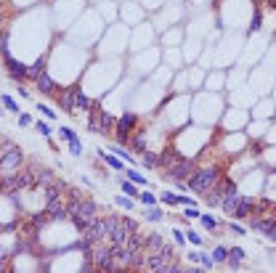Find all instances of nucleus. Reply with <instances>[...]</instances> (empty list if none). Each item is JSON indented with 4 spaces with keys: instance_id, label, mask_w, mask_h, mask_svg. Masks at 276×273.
Returning <instances> with one entry per match:
<instances>
[{
    "instance_id": "43",
    "label": "nucleus",
    "mask_w": 276,
    "mask_h": 273,
    "mask_svg": "<svg viewBox=\"0 0 276 273\" xmlns=\"http://www.w3.org/2000/svg\"><path fill=\"white\" fill-rule=\"evenodd\" d=\"M178 204H181V207H197V201H194L191 196H186V194H181V196H178Z\"/></svg>"
},
{
    "instance_id": "26",
    "label": "nucleus",
    "mask_w": 276,
    "mask_h": 273,
    "mask_svg": "<svg viewBox=\"0 0 276 273\" xmlns=\"http://www.w3.org/2000/svg\"><path fill=\"white\" fill-rule=\"evenodd\" d=\"M120 188H122V194H128V196H133V199L141 194V191H138V183H133L130 178H122V181H120Z\"/></svg>"
},
{
    "instance_id": "40",
    "label": "nucleus",
    "mask_w": 276,
    "mask_h": 273,
    "mask_svg": "<svg viewBox=\"0 0 276 273\" xmlns=\"http://www.w3.org/2000/svg\"><path fill=\"white\" fill-rule=\"evenodd\" d=\"M186 239H189L194 247H202V236H199L197 231H191V228H189V231H186Z\"/></svg>"
},
{
    "instance_id": "11",
    "label": "nucleus",
    "mask_w": 276,
    "mask_h": 273,
    "mask_svg": "<svg viewBox=\"0 0 276 273\" xmlns=\"http://www.w3.org/2000/svg\"><path fill=\"white\" fill-rule=\"evenodd\" d=\"M239 201H242V194L236 191V186L231 183V186H228V191H226V196H223V204H221L228 218H234V212H236V204H239Z\"/></svg>"
},
{
    "instance_id": "32",
    "label": "nucleus",
    "mask_w": 276,
    "mask_h": 273,
    "mask_svg": "<svg viewBox=\"0 0 276 273\" xmlns=\"http://www.w3.org/2000/svg\"><path fill=\"white\" fill-rule=\"evenodd\" d=\"M199 265H202L204 270H213V268H215V260H213V255L199 252Z\"/></svg>"
},
{
    "instance_id": "25",
    "label": "nucleus",
    "mask_w": 276,
    "mask_h": 273,
    "mask_svg": "<svg viewBox=\"0 0 276 273\" xmlns=\"http://www.w3.org/2000/svg\"><path fill=\"white\" fill-rule=\"evenodd\" d=\"M45 61H48V58H45V56H40L38 61H34V64L29 66V80H32V82L38 80L40 75H45Z\"/></svg>"
},
{
    "instance_id": "27",
    "label": "nucleus",
    "mask_w": 276,
    "mask_h": 273,
    "mask_svg": "<svg viewBox=\"0 0 276 273\" xmlns=\"http://www.w3.org/2000/svg\"><path fill=\"white\" fill-rule=\"evenodd\" d=\"M144 218H146L149 223H159V220L165 218V212H162V210H159V207L154 204V207H146V212H144Z\"/></svg>"
},
{
    "instance_id": "10",
    "label": "nucleus",
    "mask_w": 276,
    "mask_h": 273,
    "mask_svg": "<svg viewBox=\"0 0 276 273\" xmlns=\"http://www.w3.org/2000/svg\"><path fill=\"white\" fill-rule=\"evenodd\" d=\"M165 244H167L165 236L159 231H152V233H146V239H144V252L146 255H157V252H162Z\"/></svg>"
},
{
    "instance_id": "12",
    "label": "nucleus",
    "mask_w": 276,
    "mask_h": 273,
    "mask_svg": "<svg viewBox=\"0 0 276 273\" xmlns=\"http://www.w3.org/2000/svg\"><path fill=\"white\" fill-rule=\"evenodd\" d=\"M61 138L66 141L69 151H72V157H83V144H80V138L72 127H61Z\"/></svg>"
},
{
    "instance_id": "45",
    "label": "nucleus",
    "mask_w": 276,
    "mask_h": 273,
    "mask_svg": "<svg viewBox=\"0 0 276 273\" xmlns=\"http://www.w3.org/2000/svg\"><path fill=\"white\" fill-rule=\"evenodd\" d=\"M66 194H69V199H85V194L80 191V188H75V186H69V188H66Z\"/></svg>"
},
{
    "instance_id": "24",
    "label": "nucleus",
    "mask_w": 276,
    "mask_h": 273,
    "mask_svg": "<svg viewBox=\"0 0 276 273\" xmlns=\"http://www.w3.org/2000/svg\"><path fill=\"white\" fill-rule=\"evenodd\" d=\"M141 164H144L146 170L159 167V154H157V151H146V154H141Z\"/></svg>"
},
{
    "instance_id": "15",
    "label": "nucleus",
    "mask_w": 276,
    "mask_h": 273,
    "mask_svg": "<svg viewBox=\"0 0 276 273\" xmlns=\"http://www.w3.org/2000/svg\"><path fill=\"white\" fill-rule=\"evenodd\" d=\"M170 265V260L162 255V252H157V255H146V263H144V270H167Z\"/></svg>"
},
{
    "instance_id": "8",
    "label": "nucleus",
    "mask_w": 276,
    "mask_h": 273,
    "mask_svg": "<svg viewBox=\"0 0 276 273\" xmlns=\"http://www.w3.org/2000/svg\"><path fill=\"white\" fill-rule=\"evenodd\" d=\"M56 101H59V106L66 114L77 112V88H64L61 93H56Z\"/></svg>"
},
{
    "instance_id": "1",
    "label": "nucleus",
    "mask_w": 276,
    "mask_h": 273,
    "mask_svg": "<svg viewBox=\"0 0 276 273\" xmlns=\"http://www.w3.org/2000/svg\"><path fill=\"white\" fill-rule=\"evenodd\" d=\"M221 167L218 164H204V167H197L191 173V178L186 181V186H189V191H194V194H210L213 188H215V183L221 181Z\"/></svg>"
},
{
    "instance_id": "5",
    "label": "nucleus",
    "mask_w": 276,
    "mask_h": 273,
    "mask_svg": "<svg viewBox=\"0 0 276 273\" xmlns=\"http://www.w3.org/2000/svg\"><path fill=\"white\" fill-rule=\"evenodd\" d=\"M135 125H138V114L135 112H125V114L117 117V127H114L117 144H122V146L130 144V135L135 133Z\"/></svg>"
},
{
    "instance_id": "34",
    "label": "nucleus",
    "mask_w": 276,
    "mask_h": 273,
    "mask_svg": "<svg viewBox=\"0 0 276 273\" xmlns=\"http://www.w3.org/2000/svg\"><path fill=\"white\" fill-rule=\"evenodd\" d=\"M128 178H130L133 183H138V186H146V183H149V178L141 175V173H135V170H128Z\"/></svg>"
},
{
    "instance_id": "52",
    "label": "nucleus",
    "mask_w": 276,
    "mask_h": 273,
    "mask_svg": "<svg viewBox=\"0 0 276 273\" xmlns=\"http://www.w3.org/2000/svg\"><path fill=\"white\" fill-rule=\"evenodd\" d=\"M273 11H276V8H273Z\"/></svg>"
},
{
    "instance_id": "16",
    "label": "nucleus",
    "mask_w": 276,
    "mask_h": 273,
    "mask_svg": "<svg viewBox=\"0 0 276 273\" xmlns=\"http://www.w3.org/2000/svg\"><path fill=\"white\" fill-rule=\"evenodd\" d=\"M252 210H255V199H250V196H242V201L236 204V212H234V220H250Z\"/></svg>"
},
{
    "instance_id": "3",
    "label": "nucleus",
    "mask_w": 276,
    "mask_h": 273,
    "mask_svg": "<svg viewBox=\"0 0 276 273\" xmlns=\"http://www.w3.org/2000/svg\"><path fill=\"white\" fill-rule=\"evenodd\" d=\"M38 186V178H34V173L27 167V170H16L3 178V191H21V188H32Z\"/></svg>"
},
{
    "instance_id": "46",
    "label": "nucleus",
    "mask_w": 276,
    "mask_h": 273,
    "mask_svg": "<svg viewBox=\"0 0 276 273\" xmlns=\"http://www.w3.org/2000/svg\"><path fill=\"white\" fill-rule=\"evenodd\" d=\"M228 228H231V233H236V236H245V231H247L245 225H239V223H234V220H231V225H228Z\"/></svg>"
},
{
    "instance_id": "37",
    "label": "nucleus",
    "mask_w": 276,
    "mask_h": 273,
    "mask_svg": "<svg viewBox=\"0 0 276 273\" xmlns=\"http://www.w3.org/2000/svg\"><path fill=\"white\" fill-rule=\"evenodd\" d=\"M159 201H162V204H167V207H172V204H178V196L170 194V191H165L162 196H159Z\"/></svg>"
},
{
    "instance_id": "49",
    "label": "nucleus",
    "mask_w": 276,
    "mask_h": 273,
    "mask_svg": "<svg viewBox=\"0 0 276 273\" xmlns=\"http://www.w3.org/2000/svg\"><path fill=\"white\" fill-rule=\"evenodd\" d=\"M14 228H16V223H6V225H3V231H6V233H11Z\"/></svg>"
},
{
    "instance_id": "9",
    "label": "nucleus",
    "mask_w": 276,
    "mask_h": 273,
    "mask_svg": "<svg viewBox=\"0 0 276 273\" xmlns=\"http://www.w3.org/2000/svg\"><path fill=\"white\" fill-rule=\"evenodd\" d=\"M45 210L51 212V218H53V223H61V220H69V207H66V201H64V196H59V199H53V201H48V204H45Z\"/></svg>"
},
{
    "instance_id": "39",
    "label": "nucleus",
    "mask_w": 276,
    "mask_h": 273,
    "mask_svg": "<svg viewBox=\"0 0 276 273\" xmlns=\"http://www.w3.org/2000/svg\"><path fill=\"white\" fill-rule=\"evenodd\" d=\"M34 130H38L40 135H45V138L51 135V125H48V122H43V120H40V122H34Z\"/></svg>"
},
{
    "instance_id": "21",
    "label": "nucleus",
    "mask_w": 276,
    "mask_h": 273,
    "mask_svg": "<svg viewBox=\"0 0 276 273\" xmlns=\"http://www.w3.org/2000/svg\"><path fill=\"white\" fill-rule=\"evenodd\" d=\"M128 149H133L135 154H146V151H149V146H146V135H144V133H133Z\"/></svg>"
},
{
    "instance_id": "30",
    "label": "nucleus",
    "mask_w": 276,
    "mask_h": 273,
    "mask_svg": "<svg viewBox=\"0 0 276 273\" xmlns=\"http://www.w3.org/2000/svg\"><path fill=\"white\" fill-rule=\"evenodd\" d=\"M114 204H117V207H122V210H133V196H125V194H117V196H114Z\"/></svg>"
},
{
    "instance_id": "18",
    "label": "nucleus",
    "mask_w": 276,
    "mask_h": 273,
    "mask_svg": "<svg viewBox=\"0 0 276 273\" xmlns=\"http://www.w3.org/2000/svg\"><path fill=\"white\" fill-rule=\"evenodd\" d=\"M69 188V183L66 181H56L53 186H45L43 188V199H45V204H48V201H53V199H59L64 191Z\"/></svg>"
},
{
    "instance_id": "31",
    "label": "nucleus",
    "mask_w": 276,
    "mask_h": 273,
    "mask_svg": "<svg viewBox=\"0 0 276 273\" xmlns=\"http://www.w3.org/2000/svg\"><path fill=\"white\" fill-rule=\"evenodd\" d=\"M199 220H202V225H204L207 231H215L218 225H221V223H218V218H213V215H199Z\"/></svg>"
},
{
    "instance_id": "28",
    "label": "nucleus",
    "mask_w": 276,
    "mask_h": 273,
    "mask_svg": "<svg viewBox=\"0 0 276 273\" xmlns=\"http://www.w3.org/2000/svg\"><path fill=\"white\" fill-rule=\"evenodd\" d=\"M88 133H101V122H98V112L96 109L88 114Z\"/></svg>"
},
{
    "instance_id": "23",
    "label": "nucleus",
    "mask_w": 276,
    "mask_h": 273,
    "mask_svg": "<svg viewBox=\"0 0 276 273\" xmlns=\"http://www.w3.org/2000/svg\"><path fill=\"white\" fill-rule=\"evenodd\" d=\"M107 151H114V154H117V157L125 162V164H135V157H133V154H128V146H122V144H114V146H109Z\"/></svg>"
},
{
    "instance_id": "4",
    "label": "nucleus",
    "mask_w": 276,
    "mask_h": 273,
    "mask_svg": "<svg viewBox=\"0 0 276 273\" xmlns=\"http://www.w3.org/2000/svg\"><path fill=\"white\" fill-rule=\"evenodd\" d=\"M197 170V164H194V159H178L172 167H167L165 173H162V178L165 181H170V183H186L189 178H191V173Z\"/></svg>"
},
{
    "instance_id": "7",
    "label": "nucleus",
    "mask_w": 276,
    "mask_h": 273,
    "mask_svg": "<svg viewBox=\"0 0 276 273\" xmlns=\"http://www.w3.org/2000/svg\"><path fill=\"white\" fill-rule=\"evenodd\" d=\"M228 186H231V181H228V178H221V181L215 183V188L210 194H204V204L207 207H221L223 204V196H226V191H228Z\"/></svg>"
},
{
    "instance_id": "41",
    "label": "nucleus",
    "mask_w": 276,
    "mask_h": 273,
    "mask_svg": "<svg viewBox=\"0 0 276 273\" xmlns=\"http://www.w3.org/2000/svg\"><path fill=\"white\" fill-rule=\"evenodd\" d=\"M228 257H231V260H245V249H242V247H231V249H228Z\"/></svg>"
},
{
    "instance_id": "2",
    "label": "nucleus",
    "mask_w": 276,
    "mask_h": 273,
    "mask_svg": "<svg viewBox=\"0 0 276 273\" xmlns=\"http://www.w3.org/2000/svg\"><path fill=\"white\" fill-rule=\"evenodd\" d=\"M0 164H3V173L11 175L21 170V164H24V151H21L11 138H3V151H0Z\"/></svg>"
},
{
    "instance_id": "36",
    "label": "nucleus",
    "mask_w": 276,
    "mask_h": 273,
    "mask_svg": "<svg viewBox=\"0 0 276 273\" xmlns=\"http://www.w3.org/2000/svg\"><path fill=\"white\" fill-rule=\"evenodd\" d=\"M38 112L45 117V120H56V112L51 109V106H45V104H38Z\"/></svg>"
},
{
    "instance_id": "22",
    "label": "nucleus",
    "mask_w": 276,
    "mask_h": 273,
    "mask_svg": "<svg viewBox=\"0 0 276 273\" xmlns=\"http://www.w3.org/2000/svg\"><path fill=\"white\" fill-rule=\"evenodd\" d=\"M98 159H104V162H107L112 170H122V167H125V162L117 157V154H107L104 149H98Z\"/></svg>"
},
{
    "instance_id": "35",
    "label": "nucleus",
    "mask_w": 276,
    "mask_h": 273,
    "mask_svg": "<svg viewBox=\"0 0 276 273\" xmlns=\"http://www.w3.org/2000/svg\"><path fill=\"white\" fill-rule=\"evenodd\" d=\"M3 106H6V109H8L11 114H19V104H16L14 98H11V96H3Z\"/></svg>"
},
{
    "instance_id": "48",
    "label": "nucleus",
    "mask_w": 276,
    "mask_h": 273,
    "mask_svg": "<svg viewBox=\"0 0 276 273\" xmlns=\"http://www.w3.org/2000/svg\"><path fill=\"white\" fill-rule=\"evenodd\" d=\"M252 32L255 29H260V11H255V16H252V27H250Z\"/></svg>"
},
{
    "instance_id": "20",
    "label": "nucleus",
    "mask_w": 276,
    "mask_h": 273,
    "mask_svg": "<svg viewBox=\"0 0 276 273\" xmlns=\"http://www.w3.org/2000/svg\"><path fill=\"white\" fill-rule=\"evenodd\" d=\"M93 109H96V101H93V98H88L85 93L77 88V112H83V114H90Z\"/></svg>"
},
{
    "instance_id": "13",
    "label": "nucleus",
    "mask_w": 276,
    "mask_h": 273,
    "mask_svg": "<svg viewBox=\"0 0 276 273\" xmlns=\"http://www.w3.org/2000/svg\"><path fill=\"white\" fill-rule=\"evenodd\" d=\"M98 212H101V210H98V204H96L93 199H88V196H85V199H80V201H77V215H83V218H88V220H93V218H101Z\"/></svg>"
},
{
    "instance_id": "47",
    "label": "nucleus",
    "mask_w": 276,
    "mask_h": 273,
    "mask_svg": "<svg viewBox=\"0 0 276 273\" xmlns=\"http://www.w3.org/2000/svg\"><path fill=\"white\" fill-rule=\"evenodd\" d=\"M19 125H21V127H27V125H34V122H32V117H29V114H19Z\"/></svg>"
},
{
    "instance_id": "33",
    "label": "nucleus",
    "mask_w": 276,
    "mask_h": 273,
    "mask_svg": "<svg viewBox=\"0 0 276 273\" xmlns=\"http://www.w3.org/2000/svg\"><path fill=\"white\" fill-rule=\"evenodd\" d=\"M138 199H141L144 207H154V204H157V196L149 194V191H141V194H138Z\"/></svg>"
},
{
    "instance_id": "19",
    "label": "nucleus",
    "mask_w": 276,
    "mask_h": 273,
    "mask_svg": "<svg viewBox=\"0 0 276 273\" xmlns=\"http://www.w3.org/2000/svg\"><path fill=\"white\" fill-rule=\"evenodd\" d=\"M178 159H183V157H181L176 149H162V151H159V167H162V170L172 167V164H176Z\"/></svg>"
},
{
    "instance_id": "6",
    "label": "nucleus",
    "mask_w": 276,
    "mask_h": 273,
    "mask_svg": "<svg viewBox=\"0 0 276 273\" xmlns=\"http://www.w3.org/2000/svg\"><path fill=\"white\" fill-rule=\"evenodd\" d=\"M3 64H6V72H8V77L14 80V82H24V80H29V66L27 64H21L19 58H14V56H3Z\"/></svg>"
},
{
    "instance_id": "29",
    "label": "nucleus",
    "mask_w": 276,
    "mask_h": 273,
    "mask_svg": "<svg viewBox=\"0 0 276 273\" xmlns=\"http://www.w3.org/2000/svg\"><path fill=\"white\" fill-rule=\"evenodd\" d=\"M213 260H215V265H223L228 260V247H215L213 249Z\"/></svg>"
},
{
    "instance_id": "44",
    "label": "nucleus",
    "mask_w": 276,
    "mask_h": 273,
    "mask_svg": "<svg viewBox=\"0 0 276 273\" xmlns=\"http://www.w3.org/2000/svg\"><path fill=\"white\" fill-rule=\"evenodd\" d=\"M172 239H176V244H178V247H183V244L189 242V239H186V233H183V231H178V228L172 231Z\"/></svg>"
},
{
    "instance_id": "51",
    "label": "nucleus",
    "mask_w": 276,
    "mask_h": 273,
    "mask_svg": "<svg viewBox=\"0 0 276 273\" xmlns=\"http://www.w3.org/2000/svg\"><path fill=\"white\" fill-rule=\"evenodd\" d=\"M263 3H268L271 8H276V0H263Z\"/></svg>"
},
{
    "instance_id": "50",
    "label": "nucleus",
    "mask_w": 276,
    "mask_h": 273,
    "mask_svg": "<svg viewBox=\"0 0 276 273\" xmlns=\"http://www.w3.org/2000/svg\"><path fill=\"white\" fill-rule=\"evenodd\" d=\"M189 260L191 263H199V252H189Z\"/></svg>"
},
{
    "instance_id": "14",
    "label": "nucleus",
    "mask_w": 276,
    "mask_h": 273,
    "mask_svg": "<svg viewBox=\"0 0 276 273\" xmlns=\"http://www.w3.org/2000/svg\"><path fill=\"white\" fill-rule=\"evenodd\" d=\"M34 88H38L43 96H56V93H59V85H56V82L51 80V75L45 72V75H40L38 80H34Z\"/></svg>"
},
{
    "instance_id": "42",
    "label": "nucleus",
    "mask_w": 276,
    "mask_h": 273,
    "mask_svg": "<svg viewBox=\"0 0 276 273\" xmlns=\"http://www.w3.org/2000/svg\"><path fill=\"white\" fill-rule=\"evenodd\" d=\"M162 255L172 263V260H176V244H165V247H162Z\"/></svg>"
},
{
    "instance_id": "17",
    "label": "nucleus",
    "mask_w": 276,
    "mask_h": 273,
    "mask_svg": "<svg viewBox=\"0 0 276 273\" xmlns=\"http://www.w3.org/2000/svg\"><path fill=\"white\" fill-rule=\"evenodd\" d=\"M96 112H98V122H101V135H107V133H114V127H117V120L107 112V109H101V106L96 104Z\"/></svg>"
},
{
    "instance_id": "38",
    "label": "nucleus",
    "mask_w": 276,
    "mask_h": 273,
    "mask_svg": "<svg viewBox=\"0 0 276 273\" xmlns=\"http://www.w3.org/2000/svg\"><path fill=\"white\" fill-rule=\"evenodd\" d=\"M199 215H202L199 207H186V210H183V218H186V220H197Z\"/></svg>"
}]
</instances>
